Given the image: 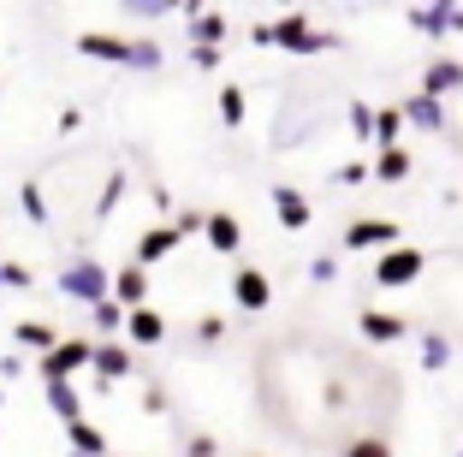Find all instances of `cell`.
<instances>
[{
	"label": "cell",
	"mask_w": 463,
	"mask_h": 457,
	"mask_svg": "<svg viewBox=\"0 0 463 457\" xmlns=\"http://www.w3.org/2000/svg\"><path fill=\"white\" fill-rule=\"evenodd\" d=\"M54 285H60V297H71V303H83V309H96L101 297H108V285H113V268H101L96 256H71L66 268L54 273Z\"/></svg>",
	"instance_id": "6da1fadb"
},
{
	"label": "cell",
	"mask_w": 463,
	"mask_h": 457,
	"mask_svg": "<svg viewBox=\"0 0 463 457\" xmlns=\"http://www.w3.org/2000/svg\"><path fill=\"white\" fill-rule=\"evenodd\" d=\"M273 48H286V54H327V48H345V36L339 30H315L303 13H291L273 24Z\"/></svg>",
	"instance_id": "7a4b0ae2"
},
{
	"label": "cell",
	"mask_w": 463,
	"mask_h": 457,
	"mask_svg": "<svg viewBox=\"0 0 463 457\" xmlns=\"http://www.w3.org/2000/svg\"><path fill=\"white\" fill-rule=\"evenodd\" d=\"M90 350H96V338H60L48 357H36L42 386H48V380H78L83 368H90Z\"/></svg>",
	"instance_id": "3957f363"
},
{
	"label": "cell",
	"mask_w": 463,
	"mask_h": 457,
	"mask_svg": "<svg viewBox=\"0 0 463 457\" xmlns=\"http://www.w3.org/2000/svg\"><path fill=\"white\" fill-rule=\"evenodd\" d=\"M428 268V256L416 250V243H392L381 262H374V285H386V291H398V285H416Z\"/></svg>",
	"instance_id": "277c9868"
},
{
	"label": "cell",
	"mask_w": 463,
	"mask_h": 457,
	"mask_svg": "<svg viewBox=\"0 0 463 457\" xmlns=\"http://www.w3.org/2000/svg\"><path fill=\"white\" fill-rule=\"evenodd\" d=\"M90 368H96V386H113V380H131L137 375V357H131V345H125V338H96Z\"/></svg>",
	"instance_id": "5b68a950"
},
{
	"label": "cell",
	"mask_w": 463,
	"mask_h": 457,
	"mask_svg": "<svg viewBox=\"0 0 463 457\" xmlns=\"http://www.w3.org/2000/svg\"><path fill=\"white\" fill-rule=\"evenodd\" d=\"M404 238V232H398V220H386V214H368V220H351V226H345V250H356V256H363V250H392V243Z\"/></svg>",
	"instance_id": "8992f818"
},
{
	"label": "cell",
	"mask_w": 463,
	"mask_h": 457,
	"mask_svg": "<svg viewBox=\"0 0 463 457\" xmlns=\"http://www.w3.org/2000/svg\"><path fill=\"white\" fill-rule=\"evenodd\" d=\"M232 303L244 315H268V303H273V280L261 268H238L232 273Z\"/></svg>",
	"instance_id": "52a82bcc"
},
{
	"label": "cell",
	"mask_w": 463,
	"mask_h": 457,
	"mask_svg": "<svg viewBox=\"0 0 463 457\" xmlns=\"http://www.w3.org/2000/svg\"><path fill=\"white\" fill-rule=\"evenodd\" d=\"M356 333L368 338V345H404L410 338V321L392 309H356Z\"/></svg>",
	"instance_id": "ba28073f"
},
{
	"label": "cell",
	"mask_w": 463,
	"mask_h": 457,
	"mask_svg": "<svg viewBox=\"0 0 463 457\" xmlns=\"http://www.w3.org/2000/svg\"><path fill=\"white\" fill-rule=\"evenodd\" d=\"M125 345H131V350L166 345V315L155 309V303H143V309H125Z\"/></svg>",
	"instance_id": "9c48e42d"
},
{
	"label": "cell",
	"mask_w": 463,
	"mask_h": 457,
	"mask_svg": "<svg viewBox=\"0 0 463 457\" xmlns=\"http://www.w3.org/2000/svg\"><path fill=\"white\" fill-rule=\"evenodd\" d=\"M83 60H108V66H125L131 60V36H113V30H83L78 36Z\"/></svg>",
	"instance_id": "30bf717a"
},
{
	"label": "cell",
	"mask_w": 463,
	"mask_h": 457,
	"mask_svg": "<svg viewBox=\"0 0 463 457\" xmlns=\"http://www.w3.org/2000/svg\"><path fill=\"white\" fill-rule=\"evenodd\" d=\"M108 297L119 303V309H143L149 303V268H113V285H108Z\"/></svg>",
	"instance_id": "8fae6325"
},
{
	"label": "cell",
	"mask_w": 463,
	"mask_h": 457,
	"mask_svg": "<svg viewBox=\"0 0 463 457\" xmlns=\"http://www.w3.org/2000/svg\"><path fill=\"white\" fill-rule=\"evenodd\" d=\"M203 238H208L214 256H238V250H244V226H238V214H226V208H220V214H203Z\"/></svg>",
	"instance_id": "7c38bea8"
},
{
	"label": "cell",
	"mask_w": 463,
	"mask_h": 457,
	"mask_svg": "<svg viewBox=\"0 0 463 457\" xmlns=\"http://www.w3.org/2000/svg\"><path fill=\"white\" fill-rule=\"evenodd\" d=\"M398 119L416 125V131H446L451 113H446V101H428V95H404V101H398Z\"/></svg>",
	"instance_id": "4fadbf2b"
},
{
	"label": "cell",
	"mask_w": 463,
	"mask_h": 457,
	"mask_svg": "<svg viewBox=\"0 0 463 457\" xmlns=\"http://www.w3.org/2000/svg\"><path fill=\"white\" fill-rule=\"evenodd\" d=\"M273 214H279L286 232H303L315 220V208H309V196H303L298 185H273Z\"/></svg>",
	"instance_id": "5bb4252c"
},
{
	"label": "cell",
	"mask_w": 463,
	"mask_h": 457,
	"mask_svg": "<svg viewBox=\"0 0 463 457\" xmlns=\"http://www.w3.org/2000/svg\"><path fill=\"white\" fill-rule=\"evenodd\" d=\"M458 90H463V60H434V66L422 71V90H416V95L446 101V95H458Z\"/></svg>",
	"instance_id": "9a60e30c"
},
{
	"label": "cell",
	"mask_w": 463,
	"mask_h": 457,
	"mask_svg": "<svg viewBox=\"0 0 463 457\" xmlns=\"http://www.w3.org/2000/svg\"><path fill=\"white\" fill-rule=\"evenodd\" d=\"M173 250H178V232L161 220V226H149L143 238H137V268H155V262H166Z\"/></svg>",
	"instance_id": "2e32d148"
},
{
	"label": "cell",
	"mask_w": 463,
	"mask_h": 457,
	"mask_svg": "<svg viewBox=\"0 0 463 457\" xmlns=\"http://www.w3.org/2000/svg\"><path fill=\"white\" fill-rule=\"evenodd\" d=\"M66 445H71L78 457H108V433H101V428H96L90 416L66 422Z\"/></svg>",
	"instance_id": "e0dca14e"
},
{
	"label": "cell",
	"mask_w": 463,
	"mask_h": 457,
	"mask_svg": "<svg viewBox=\"0 0 463 457\" xmlns=\"http://www.w3.org/2000/svg\"><path fill=\"white\" fill-rule=\"evenodd\" d=\"M410 148H381V155H374V161H368V178H381V185H404L410 178Z\"/></svg>",
	"instance_id": "ac0fdd59"
},
{
	"label": "cell",
	"mask_w": 463,
	"mask_h": 457,
	"mask_svg": "<svg viewBox=\"0 0 463 457\" xmlns=\"http://www.w3.org/2000/svg\"><path fill=\"white\" fill-rule=\"evenodd\" d=\"M404 24L439 42V36H451V6H404Z\"/></svg>",
	"instance_id": "d6986e66"
},
{
	"label": "cell",
	"mask_w": 463,
	"mask_h": 457,
	"mask_svg": "<svg viewBox=\"0 0 463 457\" xmlns=\"http://www.w3.org/2000/svg\"><path fill=\"white\" fill-rule=\"evenodd\" d=\"M42 392H48V410H54L60 422H78L83 416V392L71 386V380H48Z\"/></svg>",
	"instance_id": "ffe728a7"
},
{
	"label": "cell",
	"mask_w": 463,
	"mask_h": 457,
	"mask_svg": "<svg viewBox=\"0 0 463 457\" xmlns=\"http://www.w3.org/2000/svg\"><path fill=\"white\" fill-rule=\"evenodd\" d=\"M368 143H374V148H404V119H398V108H374V131H368Z\"/></svg>",
	"instance_id": "44dd1931"
},
{
	"label": "cell",
	"mask_w": 463,
	"mask_h": 457,
	"mask_svg": "<svg viewBox=\"0 0 463 457\" xmlns=\"http://www.w3.org/2000/svg\"><path fill=\"white\" fill-rule=\"evenodd\" d=\"M13 338H18V350H36V357H48V350L60 345V333H54L48 321H18Z\"/></svg>",
	"instance_id": "7402d4cb"
},
{
	"label": "cell",
	"mask_w": 463,
	"mask_h": 457,
	"mask_svg": "<svg viewBox=\"0 0 463 457\" xmlns=\"http://www.w3.org/2000/svg\"><path fill=\"white\" fill-rule=\"evenodd\" d=\"M226 42V13H191V48H220Z\"/></svg>",
	"instance_id": "603a6c76"
},
{
	"label": "cell",
	"mask_w": 463,
	"mask_h": 457,
	"mask_svg": "<svg viewBox=\"0 0 463 457\" xmlns=\"http://www.w3.org/2000/svg\"><path fill=\"white\" fill-rule=\"evenodd\" d=\"M220 125H226V131H238V125L250 119V101H244V90H238V83H220Z\"/></svg>",
	"instance_id": "cb8c5ba5"
},
{
	"label": "cell",
	"mask_w": 463,
	"mask_h": 457,
	"mask_svg": "<svg viewBox=\"0 0 463 457\" xmlns=\"http://www.w3.org/2000/svg\"><path fill=\"white\" fill-rule=\"evenodd\" d=\"M166 54H161V42L149 36H131V60H125V71H161Z\"/></svg>",
	"instance_id": "d4e9b609"
},
{
	"label": "cell",
	"mask_w": 463,
	"mask_h": 457,
	"mask_svg": "<svg viewBox=\"0 0 463 457\" xmlns=\"http://www.w3.org/2000/svg\"><path fill=\"white\" fill-rule=\"evenodd\" d=\"M18 208H24L30 226H48V196H42L36 178H24V185H18Z\"/></svg>",
	"instance_id": "484cf974"
},
{
	"label": "cell",
	"mask_w": 463,
	"mask_h": 457,
	"mask_svg": "<svg viewBox=\"0 0 463 457\" xmlns=\"http://www.w3.org/2000/svg\"><path fill=\"white\" fill-rule=\"evenodd\" d=\"M90 321H96V333H101V338H119V333H125V309L113 303V297H101L96 309H90Z\"/></svg>",
	"instance_id": "4316f807"
},
{
	"label": "cell",
	"mask_w": 463,
	"mask_h": 457,
	"mask_svg": "<svg viewBox=\"0 0 463 457\" xmlns=\"http://www.w3.org/2000/svg\"><path fill=\"white\" fill-rule=\"evenodd\" d=\"M422 368H428V375L451 368V338L446 333H422Z\"/></svg>",
	"instance_id": "83f0119b"
},
{
	"label": "cell",
	"mask_w": 463,
	"mask_h": 457,
	"mask_svg": "<svg viewBox=\"0 0 463 457\" xmlns=\"http://www.w3.org/2000/svg\"><path fill=\"white\" fill-rule=\"evenodd\" d=\"M125 190H131V178H125V173H108V185H101V196H96V220H108L113 208H119Z\"/></svg>",
	"instance_id": "f1b7e54d"
},
{
	"label": "cell",
	"mask_w": 463,
	"mask_h": 457,
	"mask_svg": "<svg viewBox=\"0 0 463 457\" xmlns=\"http://www.w3.org/2000/svg\"><path fill=\"white\" fill-rule=\"evenodd\" d=\"M0 285H6V291H30V285H36V273H30L24 262H0Z\"/></svg>",
	"instance_id": "f546056e"
},
{
	"label": "cell",
	"mask_w": 463,
	"mask_h": 457,
	"mask_svg": "<svg viewBox=\"0 0 463 457\" xmlns=\"http://www.w3.org/2000/svg\"><path fill=\"white\" fill-rule=\"evenodd\" d=\"M333 185H368V161H345V167H333Z\"/></svg>",
	"instance_id": "4dcf8cb0"
},
{
	"label": "cell",
	"mask_w": 463,
	"mask_h": 457,
	"mask_svg": "<svg viewBox=\"0 0 463 457\" xmlns=\"http://www.w3.org/2000/svg\"><path fill=\"white\" fill-rule=\"evenodd\" d=\"M345 457H392V445L368 433V440H351V445H345Z\"/></svg>",
	"instance_id": "1f68e13d"
},
{
	"label": "cell",
	"mask_w": 463,
	"mask_h": 457,
	"mask_svg": "<svg viewBox=\"0 0 463 457\" xmlns=\"http://www.w3.org/2000/svg\"><path fill=\"white\" fill-rule=\"evenodd\" d=\"M220 338H226V321H220V315H203V321H196V345H220Z\"/></svg>",
	"instance_id": "d6a6232c"
},
{
	"label": "cell",
	"mask_w": 463,
	"mask_h": 457,
	"mask_svg": "<svg viewBox=\"0 0 463 457\" xmlns=\"http://www.w3.org/2000/svg\"><path fill=\"white\" fill-rule=\"evenodd\" d=\"M368 131H374V108L356 101V108H351V137H356V143H368Z\"/></svg>",
	"instance_id": "836d02e7"
},
{
	"label": "cell",
	"mask_w": 463,
	"mask_h": 457,
	"mask_svg": "<svg viewBox=\"0 0 463 457\" xmlns=\"http://www.w3.org/2000/svg\"><path fill=\"white\" fill-rule=\"evenodd\" d=\"M131 18H166V13H178L173 0H137V6H125Z\"/></svg>",
	"instance_id": "e575fe53"
},
{
	"label": "cell",
	"mask_w": 463,
	"mask_h": 457,
	"mask_svg": "<svg viewBox=\"0 0 463 457\" xmlns=\"http://www.w3.org/2000/svg\"><path fill=\"white\" fill-rule=\"evenodd\" d=\"M309 280L315 285H333V280H339V262H333V256H315L309 262Z\"/></svg>",
	"instance_id": "d590c367"
},
{
	"label": "cell",
	"mask_w": 463,
	"mask_h": 457,
	"mask_svg": "<svg viewBox=\"0 0 463 457\" xmlns=\"http://www.w3.org/2000/svg\"><path fill=\"white\" fill-rule=\"evenodd\" d=\"M24 368H30V357H24V350H13V357H0V386H6V380H18Z\"/></svg>",
	"instance_id": "8d00e7d4"
},
{
	"label": "cell",
	"mask_w": 463,
	"mask_h": 457,
	"mask_svg": "<svg viewBox=\"0 0 463 457\" xmlns=\"http://www.w3.org/2000/svg\"><path fill=\"white\" fill-rule=\"evenodd\" d=\"M54 131H60V137H71V131H83V108H60V119H54Z\"/></svg>",
	"instance_id": "74e56055"
},
{
	"label": "cell",
	"mask_w": 463,
	"mask_h": 457,
	"mask_svg": "<svg viewBox=\"0 0 463 457\" xmlns=\"http://www.w3.org/2000/svg\"><path fill=\"white\" fill-rule=\"evenodd\" d=\"M173 232H178V243H184V238H196V232H203V214H191V208H184V214L173 220Z\"/></svg>",
	"instance_id": "f35d334b"
},
{
	"label": "cell",
	"mask_w": 463,
	"mask_h": 457,
	"mask_svg": "<svg viewBox=\"0 0 463 457\" xmlns=\"http://www.w3.org/2000/svg\"><path fill=\"white\" fill-rule=\"evenodd\" d=\"M191 66L196 71H220V48H191Z\"/></svg>",
	"instance_id": "ab89813d"
},
{
	"label": "cell",
	"mask_w": 463,
	"mask_h": 457,
	"mask_svg": "<svg viewBox=\"0 0 463 457\" xmlns=\"http://www.w3.org/2000/svg\"><path fill=\"white\" fill-rule=\"evenodd\" d=\"M184 452H191V457H220V452H214V440H208V433H191V440H184Z\"/></svg>",
	"instance_id": "60d3db41"
},
{
	"label": "cell",
	"mask_w": 463,
	"mask_h": 457,
	"mask_svg": "<svg viewBox=\"0 0 463 457\" xmlns=\"http://www.w3.org/2000/svg\"><path fill=\"white\" fill-rule=\"evenodd\" d=\"M143 410H149V416H161V410H166V392L149 386V392H143Z\"/></svg>",
	"instance_id": "b9f144b4"
},
{
	"label": "cell",
	"mask_w": 463,
	"mask_h": 457,
	"mask_svg": "<svg viewBox=\"0 0 463 457\" xmlns=\"http://www.w3.org/2000/svg\"><path fill=\"white\" fill-rule=\"evenodd\" d=\"M451 36H463V6H451Z\"/></svg>",
	"instance_id": "7bdbcfd3"
},
{
	"label": "cell",
	"mask_w": 463,
	"mask_h": 457,
	"mask_svg": "<svg viewBox=\"0 0 463 457\" xmlns=\"http://www.w3.org/2000/svg\"><path fill=\"white\" fill-rule=\"evenodd\" d=\"M0 410H6V386H0Z\"/></svg>",
	"instance_id": "ee69618b"
},
{
	"label": "cell",
	"mask_w": 463,
	"mask_h": 457,
	"mask_svg": "<svg viewBox=\"0 0 463 457\" xmlns=\"http://www.w3.org/2000/svg\"><path fill=\"white\" fill-rule=\"evenodd\" d=\"M66 457H78V452H66Z\"/></svg>",
	"instance_id": "f6af8a7d"
},
{
	"label": "cell",
	"mask_w": 463,
	"mask_h": 457,
	"mask_svg": "<svg viewBox=\"0 0 463 457\" xmlns=\"http://www.w3.org/2000/svg\"><path fill=\"white\" fill-rule=\"evenodd\" d=\"M250 457H261V452H250Z\"/></svg>",
	"instance_id": "bcb514c9"
}]
</instances>
